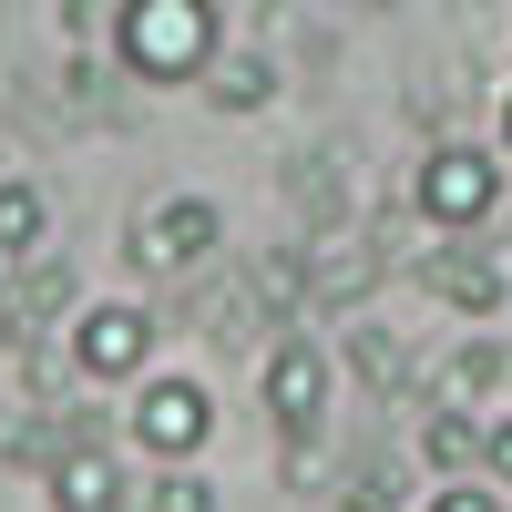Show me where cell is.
<instances>
[{"mask_svg": "<svg viewBox=\"0 0 512 512\" xmlns=\"http://www.w3.org/2000/svg\"><path fill=\"white\" fill-rule=\"evenodd\" d=\"M41 236H52L41 185H31V175H0V256H41Z\"/></svg>", "mask_w": 512, "mask_h": 512, "instance_id": "14", "label": "cell"}, {"mask_svg": "<svg viewBox=\"0 0 512 512\" xmlns=\"http://www.w3.org/2000/svg\"><path fill=\"white\" fill-rule=\"evenodd\" d=\"M62 349L82 379H144L154 369V308H134V297H103V308H72Z\"/></svg>", "mask_w": 512, "mask_h": 512, "instance_id": "4", "label": "cell"}, {"mask_svg": "<svg viewBox=\"0 0 512 512\" xmlns=\"http://www.w3.org/2000/svg\"><path fill=\"white\" fill-rule=\"evenodd\" d=\"M52 512H123V461L113 441H72L52 461Z\"/></svg>", "mask_w": 512, "mask_h": 512, "instance_id": "11", "label": "cell"}, {"mask_svg": "<svg viewBox=\"0 0 512 512\" xmlns=\"http://www.w3.org/2000/svg\"><path fill=\"white\" fill-rule=\"evenodd\" d=\"M216 246H226V216H216L205 195H164V205H134V226H123V256H134L144 277H195Z\"/></svg>", "mask_w": 512, "mask_h": 512, "instance_id": "3", "label": "cell"}, {"mask_svg": "<svg viewBox=\"0 0 512 512\" xmlns=\"http://www.w3.org/2000/svg\"><path fill=\"white\" fill-rule=\"evenodd\" d=\"M502 390H512V349H502L492 328H482V338H461V349L431 369V400H441V410H492Z\"/></svg>", "mask_w": 512, "mask_h": 512, "instance_id": "9", "label": "cell"}, {"mask_svg": "<svg viewBox=\"0 0 512 512\" xmlns=\"http://www.w3.org/2000/svg\"><path fill=\"white\" fill-rule=\"evenodd\" d=\"M410 205H420L441 236L492 226V216H502V164H492V144H431V154L410 164Z\"/></svg>", "mask_w": 512, "mask_h": 512, "instance_id": "2", "label": "cell"}, {"mask_svg": "<svg viewBox=\"0 0 512 512\" xmlns=\"http://www.w3.org/2000/svg\"><path fill=\"white\" fill-rule=\"evenodd\" d=\"M338 512H400V461H359L338 482Z\"/></svg>", "mask_w": 512, "mask_h": 512, "instance_id": "17", "label": "cell"}, {"mask_svg": "<svg viewBox=\"0 0 512 512\" xmlns=\"http://www.w3.org/2000/svg\"><path fill=\"white\" fill-rule=\"evenodd\" d=\"M0 461H11V420H0Z\"/></svg>", "mask_w": 512, "mask_h": 512, "instance_id": "23", "label": "cell"}, {"mask_svg": "<svg viewBox=\"0 0 512 512\" xmlns=\"http://www.w3.org/2000/svg\"><path fill=\"white\" fill-rule=\"evenodd\" d=\"M482 482H492V492H512V420H502V410L482 420Z\"/></svg>", "mask_w": 512, "mask_h": 512, "instance_id": "18", "label": "cell"}, {"mask_svg": "<svg viewBox=\"0 0 512 512\" xmlns=\"http://www.w3.org/2000/svg\"><path fill=\"white\" fill-rule=\"evenodd\" d=\"M431 512H512L492 482H451V492H431Z\"/></svg>", "mask_w": 512, "mask_h": 512, "instance_id": "19", "label": "cell"}, {"mask_svg": "<svg viewBox=\"0 0 512 512\" xmlns=\"http://www.w3.org/2000/svg\"><path fill=\"white\" fill-rule=\"evenodd\" d=\"M123 431H134V451H154V461H195L205 431H216V400H205L195 379H144L134 410H123Z\"/></svg>", "mask_w": 512, "mask_h": 512, "instance_id": "6", "label": "cell"}, {"mask_svg": "<svg viewBox=\"0 0 512 512\" xmlns=\"http://www.w3.org/2000/svg\"><path fill=\"white\" fill-rule=\"evenodd\" d=\"M502 164H512V93H502Z\"/></svg>", "mask_w": 512, "mask_h": 512, "instance_id": "20", "label": "cell"}, {"mask_svg": "<svg viewBox=\"0 0 512 512\" xmlns=\"http://www.w3.org/2000/svg\"><path fill=\"white\" fill-rule=\"evenodd\" d=\"M256 400H267V420H277L287 441L328 420V349H318L308 328H287L277 349H267V369H256Z\"/></svg>", "mask_w": 512, "mask_h": 512, "instance_id": "5", "label": "cell"}, {"mask_svg": "<svg viewBox=\"0 0 512 512\" xmlns=\"http://www.w3.org/2000/svg\"><path fill=\"white\" fill-rule=\"evenodd\" d=\"M52 328H72V267L62 256H21L11 297H0V338L31 349V338H52Z\"/></svg>", "mask_w": 512, "mask_h": 512, "instance_id": "8", "label": "cell"}, {"mask_svg": "<svg viewBox=\"0 0 512 512\" xmlns=\"http://www.w3.org/2000/svg\"><path fill=\"white\" fill-rule=\"evenodd\" d=\"M205 103H216V113H267L277 103L267 52H216V62H205Z\"/></svg>", "mask_w": 512, "mask_h": 512, "instance_id": "13", "label": "cell"}, {"mask_svg": "<svg viewBox=\"0 0 512 512\" xmlns=\"http://www.w3.org/2000/svg\"><path fill=\"white\" fill-rule=\"evenodd\" d=\"M420 287H431L451 318H502V297H512L502 256H492V246H472V236H441L431 256H420Z\"/></svg>", "mask_w": 512, "mask_h": 512, "instance_id": "7", "label": "cell"}, {"mask_svg": "<svg viewBox=\"0 0 512 512\" xmlns=\"http://www.w3.org/2000/svg\"><path fill=\"white\" fill-rule=\"evenodd\" d=\"M144 512H226L216 482L195 472V461H154V482H144Z\"/></svg>", "mask_w": 512, "mask_h": 512, "instance_id": "16", "label": "cell"}, {"mask_svg": "<svg viewBox=\"0 0 512 512\" xmlns=\"http://www.w3.org/2000/svg\"><path fill=\"white\" fill-rule=\"evenodd\" d=\"M359 11H400V0H359Z\"/></svg>", "mask_w": 512, "mask_h": 512, "instance_id": "22", "label": "cell"}, {"mask_svg": "<svg viewBox=\"0 0 512 512\" xmlns=\"http://www.w3.org/2000/svg\"><path fill=\"white\" fill-rule=\"evenodd\" d=\"M379 277H390V256L359 246V236H318L308 246V308H359Z\"/></svg>", "mask_w": 512, "mask_h": 512, "instance_id": "10", "label": "cell"}, {"mask_svg": "<svg viewBox=\"0 0 512 512\" xmlns=\"http://www.w3.org/2000/svg\"><path fill=\"white\" fill-rule=\"evenodd\" d=\"M11 277H21V256H0V297H11Z\"/></svg>", "mask_w": 512, "mask_h": 512, "instance_id": "21", "label": "cell"}, {"mask_svg": "<svg viewBox=\"0 0 512 512\" xmlns=\"http://www.w3.org/2000/svg\"><path fill=\"white\" fill-rule=\"evenodd\" d=\"M216 52H226L216 0H113V62L134 82H205Z\"/></svg>", "mask_w": 512, "mask_h": 512, "instance_id": "1", "label": "cell"}, {"mask_svg": "<svg viewBox=\"0 0 512 512\" xmlns=\"http://www.w3.org/2000/svg\"><path fill=\"white\" fill-rule=\"evenodd\" d=\"M349 369L369 379L379 400H410V349H400L390 328H349Z\"/></svg>", "mask_w": 512, "mask_h": 512, "instance_id": "15", "label": "cell"}, {"mask_svg": "<svg viewBox=\"0 0 512 512\" xmlns=\"http://www.w3.org/2000/svg\"><path fill=\"white\" fill-rule=\"evenodd\" d=\"M482 420L492 410H441L431 400V420H420V461L451 472V482H482Z\"/></svg>", "mask_w": 512, "mask_h": 512, "instance_id": "12", "label": "cell"}]
</instances>
